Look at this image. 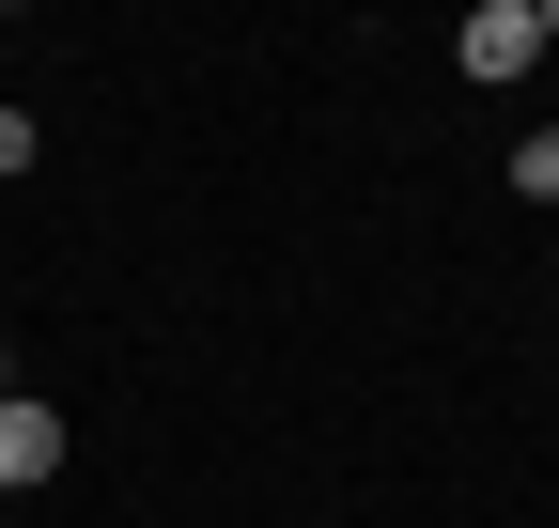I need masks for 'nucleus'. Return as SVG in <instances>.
Segmentation results:
<instances>
[{
    "label": "nucleus",
    "instance_id": "7ed1b4c3",
    "mask_svg": "<svg viewBox=\"0 0 559 528\" xmlns=\"http://www.w3.org/2000/svg\"><path fill=\"white\" fill-rule=\"evenodd\" d=\"M513 187H528L544 218H559V124H528V141H513Z\"/></svg>",
    "mask_w": 559,
    "mask_h": 528
},
{
    "label": "nucleus",
    "instance_id": "39448f33",
    "mask_svg": "<svg viewBox=\"0 0 559 528\" xmlns=\"http://www.w3.org/2000/svg\"><path fill=\"white\" fill-rule=\"evenodd\" d=\"M0 405H16V358H0Z\"/></svg>",
    "mask_w": 559,
    "mask_h": 528
},
{
    "label": "nucleus",
    "instance_id": "f257e3e1",
    "mask_svg": "<svg viewBox=\"0 0 559 528\" xmlns=\"http://www.w3.org/2000/svg\"><path fill=\"white\" fill-rule=\"evenodd\" d=\"M451 62H466L481 94H498V79H528V62H544V16H528V0H481V16L451 32Z\"/></svg>",
    "mask_w": 559,
    "mask_h": 528
},
{
    "label": "nucleus",
    "instance_id": "20e7f679",
    "mask_svg": "<svg viewBox=\"0 0 559 528\" xmlns=\"http://www.w3.org/2000/svg\"><path fill=\"white\" fill-rule=\"evenodd\" d=\"M32 156H47V124H32V109H0V187H16Z\"/></svg>",
    "mask_w": 559,
    "mask_h": 528
},
{
    "label": "nucleus",
    "instance_id": "f03ea898",
    "mask_svg": "<svg viewBox=\"0 0 559 528\" xmlns=\"http://www.w3.org/2000/svg\"><path fill=\"white\" fill-rule=\"evenodd\" d=\"M47 482H62V405L16 388V405H0V497H47Z\"/></svg>",
    "mask_w": 559,
    "mask_h": 528
}]
</instances>
